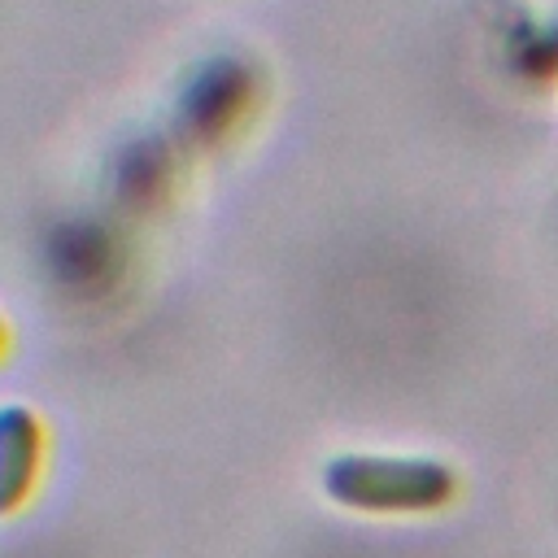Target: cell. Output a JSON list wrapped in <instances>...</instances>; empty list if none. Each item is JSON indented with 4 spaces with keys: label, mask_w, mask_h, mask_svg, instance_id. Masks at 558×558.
Segmentation results:
<instances>
[{
    "label": "cell",
    "mask_w": 558,
    "mask_h": 558,
    "mask_svg": "<svg viewBox=\"0 0 558 558\" xmlns=\"http://www.w3.org/2000/svg\"><path fill=\"white\" fill-rule=\"evenodd\" d=\"M327 493L357 510H432L453 493V475L432 462L340 458L327 466Z\"/></svg>",
    "instance_id": "cell-1"
},
{
    "label": "cell",
    "mask_w": 558,
    "mask_h": 558,
    "mask_svg": "<svg viewBox=\"0 0 558 558\" xmlns=\"http://www.w3.org/2000/svg\"><path fill=\"white\" fill-rule=\"evenodd\" d=\"M39 471V427L26 410H0V514L17 510L31 497Z\"/></svg>",
    "instance_id": "cell-2"
}]
</instances>
